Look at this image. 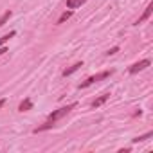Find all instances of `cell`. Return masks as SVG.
<instances>
[{
  "instance_id": "1",
  "label": "cell",
  "mask_w": 153,
  "mask_h": 153,
  "mask_svg": "<svg viewBox=\"0 0 153 153\" xmlns=\"http://www.w3.org/2000/svg\"><path fill=\"white\" fill-rule=\"evenodd\" d=\"M76 108V103H70V105H67V106H61V108H58V110H54L49 117H47V123L43 124V126H38L36 130H34V133H38V131H43V130H49V128H52L54 126V123H58L59 119H63L70 110H74Z\"/></svg>"
},
{
  "instance_id": "2",
  "label": "cell",
  "mask_w": 153,
  "mask_h": 153,
  "mask_svg": "<svg viewBox=\"0 0 153 153\" xmlns=\"http://www.w3.org/2000/svg\"><path fill=\"white\" fill-rule=\"evenodd\" d=\"M112 74H114V70H105V72H99V74H96V76H90V78H87L85 81L79 83V88H87V87H90V85H94V83H97V81H103V79L110 78Z\"/></svg>"
},
{
  "instance_id": "3",
  "label": "cell",
  "mask_w": 153,
  "mask_h": 153,
  "mask_svg": "<svg viewBox=\"0 0 153 153\" xmlns=\"http://www.w3.org/2000/svg\"><path fill=\"white\" fill-rule=\"evenodd\" d=\"M149 59H140V61H137V63H133L130 68H128V72L130 74H137V72H140V70H144L146 67H149Z\"/></svg>"
},
{
  "instance_id": "4",
  "label": "cell",
  "mask_w": 153,
  "mask_h": 153,
  "mask_svg": "<svg viewBox=\"0 0 153 153\" xmlns=\"http://www.w3.org/2000/svg\"><path fill=\"white\" fill-rule=\"evenodd\" d=\"M151 13H153V2H149V4H148V7L144 9V13H142V16H140L139 20H137V24H135V25H139V24H142V22H146V20H148V18L151 16Z\"/></svg>"
},
{
  "instance_id": "5",
  "label": "cell",
  "mask_w": 153,
  "mask_h": 153,
  "mask_svg": "<svg viewBox=\"0 0 153 153\" xmlns=\"http://www.w3.org/2000/svg\"><path fill=\"white\" fill-rule=\"evenodd\" d=\"M108 97H110V94H103V96H99L96 101H92V108H99L101 105H105V103L108 101Z\"/></svg>"
},
{
  "instance_id": "6",
  "label": "cell",
  "mask_w": 153,
  "mask_h": 153,
  "mask_svg": "<svg viewBox=\"0 0 153 153\" xmlns=\"http://www.w3.org/2000/svg\"><path fill=\"white\" fill-rule=\"evenodd\" d=\"M81 67H83V63H81V61H78V63H74L72 67H68V68H65V70H63V76H65V78H67V76H70L72 72H76V70H78V68H81Z\"/></svg>"
},
{
  "instance_id": "7",
  "label": "cell",
  "mask_w": 153,
  "mask_h": 153,
  "mask_svg": "<svg viewBox=\"0 0 153 153\" xmlns=\"http://www.w3.org/2000/svg\"><path fill=\"white\" fill-rule=\"evenodd\" d=\"M87 0H67V7L68 9H76V7H81Z\"/></svg>"
},
{
  "instance_id": "8",
  "label": "cell",
  "mask_w": 153,
  "mask_h": 153,
  "mask_svg": "<svg viewBox=\"0 0 153 153\" xmlns=\"http://www.w3.org/2000/svg\"><path fill=\"white\" fill-rule=\"evenodd\" d=\"M31 108H33V101H31L29 97H27V99H24V101L20 103V106H18V110H20V112H27V110H31Z\"/></svg>"
},
{
  "instance_id": "9",
  "label": "cell",
  "mask_w": 153,
  "mask_h": 153,
  "mask_svg": "<svg viewBox=\"0 0 153 153\" xmlns=\"http://www.w3.org/2000/svg\"><path fill=\"white\" fill-rule=\"evenodd\" d=\"M151 137H153V131H148V133H144V135H140V137H135L133 142H142V140H148V139H151Z\"/></svg>"
},
{
  "instance_id": "10",
  "label": "cell",
  "mask_w": 153,
  "mask_h": 153,
  "mask_svg": "<svg viewBox=\"0 0 153 153\" xmlns=\"http://www.w3.org/2000/svg\"><path fill=\"white\" fill-rule=\"evenodd\" d=\"M15 34H16V33H15V31H11L9 34H6V36H2V38H0V47H2V45H4L6 42H9V40H11V38H13Z\"/></svg>"
},
{
  "instance_id": "11",
  "label": "cell",
  "mask_w": 153,
  "mask_h": 153,
  "mask_svg": "<svg viewBox=\"0 0 153 153\" xmlns=\"http://www.w3.org/2000/svg\"><path fill=\"white\" fill-rule=\"evenodd\" d=\"M70 16H72V11H65V13L58 18V24H63V22H65V20H68Z\"/></svg>"
},
{
  "instance_id": "12",
  "label": "cell",
  "mask_w": 153,
  "mask_h": 153,
  "mask_svg": "<svg viewBox=\"0 0 153 153\" xmlns=\"http://www.w3.org/2000/svg\"><path fill=\"white\" fill-rule=\"evenodd\" d=\"M9 18H11V11H6V13L2 15V18H0V27H2V25H4Z\"/></svg>"
},
{
  "instance_id": "13",
  "label": "cell",
  "mask_w": 153,
  "mask_h": 153,
  "mask_svg": "<svg viewBox=\"0 0 153 153\" xmlns=\"http://www.w3.org/2000/svg\"><path fill=\"white\" fill-rule=\"evenodd\" d=\"M115 52H119V47H112V49L106 52V56H112V54H115Z\"/></svg>"
},
{
  "instance_id": "14",
  "label": "cell",
  "mask_w": 153,
  "mask_h": 153,
  "mask_svg": "<svg viewBox=\"0 0 153 153\" xmlns=\"http://www.w3.org/2000/svg\"><path fill=\"white\" fill-rule=\"evenodd\" d=\"M4 52H7V49H6V47H4V45H2V47H0V56H2V54H4Z\"/></svg>"
},
{
  "instance_id": "15",
  "label": "cell",
  "mask_w": 153,
  "mask_h": 153,
  "mask_svg": "<svg viewBox=\"0 0 153 153\" xmlns=\"http://www.w3.org/2000/svg\"><path fill=\"white\" fill-rule=\"evenodd\" d=\"M4 105H6V99H0V108H2Z\"/></svg>"
}]
</instances>
